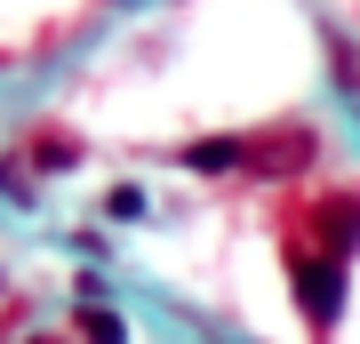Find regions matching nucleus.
Here are the masks:
<instances>
[{
    "label": "nucleus",
    "mask_w": 360,
    "mask_h": 344,
    "mask_svg": "<svg viewBox=\"0 0 360 344\" xmlns=\"http://www.w3.org/2000/svg\"><path fill=\"white\" fill-rule=\"evenodd\" d=\"M288 288H296V312H304L312 329L328 336V329H336V312H345V265L296 241V248H288Z\"/></svg>",
    "instance_id": "nucleus-1"
},
{
    "label": "nucleus",
    "mask_w": 360,
    "mask_h": 344,
    "mask_svg": "<svg viewBox=\"0 0 360 344\" xmlns=\"http://www.w3.org/2000/svg\"><path fill=\"white\" fill-rule=\"evenodd\" d=\"M304 217H312V248L336 256V265H352V248H360V200L352 192H328V200H312Z\"/></svg>",
    "instance_id": "nucleus-2"
},
{
    "label": "nucleus",
    "mask_w": 360,
    "mask_h": 344,
    "mask_svg": "<svg viewBox=\"0 0 360 344\" xmlns=\"http://www.w3.org/2000/svg\"><path fill=\"white\" fill-rule=\"evenodd\" d=\"M312 160V136L304 128H281V136H248V160L240 168H257V177H288V168H304Z\"/></svg>",
    "instance_id": "nucleus-3"
},
{
    "label": "nucleus",
    "mask_w": 360,
    "mask_h": 344,
    "mask_svg": "<svg viewBox=\"0 0 360 344\" xmlns=\"http://www.w3.org/2000/svg\"><path fill=\"white\" fill-rule=\"evenodd\" d=\"M176 160H184V168H200V177H224V168H240V160H248V144H240V136H200V144H184Z\"/></svg>",
    "instance_id": "nucleus-4"
},
{
    "label": "nucleus",
    "mask_w": 360,
    "mask_h": 344,
    "mask_svg": "<svg viewBox=\"0 0 360 344\" xmlns=\"http://www.w3.org/2000/svg\"><path fill=\"white\" fill-rule=\"evenodd\" d=\"M72 336H80V344H129V320L104 312V305H80V312H72Z\"/></svg>",
    "instance_id": "nucleus-5"
},
{
    "label": "nucleus",
    "mask_w": 360,
    "mask_h": 344,
    "mask_svg": "<svg viewBox=\"0 0 360 344\" xmlns=\"http://www.w3.org/2000/svg\"><path fill=\"white\" fill-rule=\"evenodd\" d=\"M72 160H80L72 136H40V144H32V168H72Z\"/></svg>",
    "instance_id": "nucleus-6"
},
{
    "label": "nucleus",
    "mask_w": 360,
    "mask_h": 344,
    "mask_svg": "<svg viewBox=\"0 0 360 344\" xmlns=\"http://www.w3.org/2000/svg\"><path fill=\"white\" fill-rule=\"evenodd\" d=\"M104 217H120V224L144 217V192H136V184H112V192H104Z\"/></svg>",
    "instance_id": "nucleus-7"
},
{
    "label": "nucleus",
    "mask_w": 360,
    "mask_h": 344,
    "mask_svg": "<svg viewBox=\"0 0 360 344\" xmlns=\"http://www.w3.org/2000/svg\"><path fill=\"white\" fill-rule=\"evenodd\" d=\"M32 344H65V336H32Z\"/></svg>",
    "instance_id": "nucleus-8"
}]
</instances>
